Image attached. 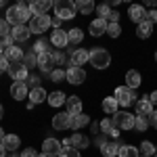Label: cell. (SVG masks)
Instances as JSON below:
<instances>
[{"label":"cell","mask_w":157,"mask_h":157,"mask_svg":"<svg viewBox=\"0 0 157 157\" xmlns=\"http://www.w3.org/2000/svg\"><path fill=\"white\" fill-rule=\"evenodd\" d=\"M126 84H128V88H130V90L138 88V86L143 84V75L136 71V69H130V71L126 73Z\"/></svg>","instance_id":"23"},{"label":"cell","mask_w":157,"mask_h":157,"mask_svg":"<svg viewBox=\"0 0 157 157\" xmlns=\"http://www.w3.org/2000/svg\"><path fill=\"white\" fill-rule=\"evenodd\" d=\"M4 57H6V61H9V63H17V61H23L25 55H23V50L15 44V46H11V48L4 50Z\"/></svg>","instance_id":"24"},{"label":"cell","mask_w":157,"mask_h":157,"mask_svg":"<svg viewBox=\"0 0 157 157\" xmlns=\"http://www.w3.org/2000/svg\"><path fill=\"white\" fill-rule=\"evenodd\" d=\"M6 36H9V23H6V19H0V38Z\"/></svg>","instance_id":"43"},{"label":"cell","mask_w":157,"mask_h":157,"mask_svg":"<svg viewBox=\"0 0 157 157\" xmlns=\"http://www.w3.org/2000/svg\"><path fill=\"white\" fill-rule=\"evenodd\" d=\"M2 145H4L6 151H17L19 145H21V140H19V136H17V134H6V136H4V140H2Z\"/></svg>","instance_id":"27"},{"label":"cell","mask_w":157,"mask_h":157,"mask_svg":"<svg viewBox=\"0 0 157 157\" xmlns=\"http://www.w3.org/2000/svg\"><path fill=\"white\" fill-rule=\"evenodd\" d=\"M111 120H113V124H115L117 130H132L134 121H136V115L128 113V111H117Z\"/></svg>","instance_id":"5"},{"label":"cell","mask_w":157,"mask_h":157,"mask_svg":"<svg viewBox=\"0 0 157 157\" xmlns=\"http://www.w3.org/2000/svg\"><path fill=\"white\" fill-rule=\"evenodd\" d=\"M107 27H109V23H107V19H94L92 23H90V36H94V38H98V36H103V34H107Z\"/></svg>","instance_id":"19"},{"label":"cell","mask_w":157,"mask_h":157,"mask_svg":"<svg viewBox=\"0 0 157 157\" xmlns=\"http://www.w3.org/2000/svg\"><path fill=\"white\" fill-rule=\"evenodd\" d=\"M4 50H6V48H4V44H2V40H0V57L4 55Z\"/></svg>","instance_id":"55"},{"label":"cell","mask_w":157,"mask_h":157,"mask_svg":"<svg viewBox=\"0 0 157 157\" xmlns=\"http://www.w3.org/2000/svg\"><path fill=\"white\" fill-rule=\"evenodd\" d=\"M65 107H67V113H69L71 117H75V115L82 113V101H80V97H67Z\"/></svg>","instance_id":"20"},{"label":"cell","mask_w":157,"mask_h":157,"mask_svg":"<svg viewBox=\"0 0 157 157\" xmlns=\"http://www.w3.org/2000/svg\"><path fill=\"white\" fill-rule=\"evenodd\" d=\"M75 2L71 0H57L55 2V17H59L61 21H65V19H73L75 17Z\"/></svg>","instance_id":"2"},{"label":"cell","mask_w":157,"mask_h":157,"mask_svg":"<svg viewBox=\"0 0 157 157\" xmlns=\"http://www.w3.org/2000/svg\"><path fill=\"white\" fill-rule=\"evenodd\" d=\"M27 82L34 86V88H38V82H40V80H38V75H29V78H27Z\"/></svg>","instance_id":"52"},{"label":"cell","mask_w":157,"mask_h":157,"mask_svg":"<svg viewBox=\"0 0 157 157\" xmlns=\"http://www.w3.org/2000/svg\"><path fill=\"white\" fill-rule=\"evenodd\" d=\"M151 34H153V25L149 23V21H145V23H140V25H136V36H138V38L147 40Z\"/></svg>","instance_id":"31"},{"label":"cell","mask_w":157,"mask_h":157,"mask_svg":"<svg viewBox=\"0 0 157 157\" xmlns=\"http://www.w3.org/2000/svg\"><path fill=\"white\" fill-rule=\"evenodd\" d=\"M65 101H67V97H65L61 90H55V92H50V94H48V105H52V107H61V105H65Z\"/></svg>","instance_id":"29"},{"label":"cell","mask_w":157,"mask_h":157,"mask_svg":"<svg viewBox=\"0 0 157 157\" xmlns=\"http://www.w3.org/2000/svg\"><path fill=\"white\" fill-rule=\"evenodd\" d=\"M48 27H50V17L48 15L32 17V21H29V32H32V34H44Z\"/></svg>","instance_id":"9"},{"label":"cell","mask_w":157,"mask_h":157,"mask_svg":"<svg viewBox=\"0 0 157 157\" xmlns=\"http://www.w3.org/2000/svg\"><path fill=\"white\" fill-rule=\"evenodd\" d=\"M50 78H52V82H61V80H65V71H63V69H59V67H57V69H55V71L50 73Z\"/></svg>","instance_id":"42"},{"label":"cell","mask_w":157,"mask_h":157,"mask_svg":"<svg viewBox=\"0 0 157 157\" xmlns=\"http://www.w3.org/2000/svg\"><path fill=\"white\" fill-rule=\"evenodd\" d=\"M153 157H157V153H155V155H153Z\"/></svg>","instance_id":"62"},{"label":"cell","mask_w":157,"mask_h":157,"mask_svg":"<svg viewBox=\"0 0 157 157\" xmlns=\"http://www.w3.org/2000/svg\"><path fill=\"white\" fill-rule=\"evenodd\" d=\"M65 80L69 82L71 86H80L86 82V71L82 67H75V65H69L67 71H65Z\"/></svg>","instance_id":"7"},{"label":"cell","mask_w":157,"mask_h":157,"mask_svg":"<svg viewBox=\"0 0 157 157\" xmlns=\"http://www.w3.org/2000/svg\"><path fill=\"white\" fill-rule=\"evenodd\" d=\"M52 59H55L57 65H63V63H65V55H63L61 50H57V52H52Z\"/></svg>","instance_id":"45"},{"label":"cell","mask_w":157,"mask_h":157,"mask_svg":"<svg viewBox=\"0 0 157 157\" xmlns=\"http://www.w3.org/2000/svg\"><path fill=\"white\" fill-rule=\"evenodd\" d=\"M103 111L105 113H117L120 111V103L115 101V97H107V98H103Z\"/></svg>","instance_id":"28"},{"label":"cell","mask_w":157,"mask_h":157,"mask_svg":"<svg viewBox=\"0 0 157 157\" xmlns=\"http://www.w3.org/2000/svg\"><path fill=\"white\" fill-rule=\"evenodd\" d=\"M98 128L103 130V134H111L113 130H115V124H113V120H111V117H105V120L98 124Z\"/></svg>","instance_id":"37"},{"label":"cell","mask_w":157,"mask_h":157,"mask_svg":"<svg viewBox=\"0 0 157 157\" xmlns=\"http://www.w3.org/2000/svg\"><path fill=\"white\" fill-rule=\"evenodd\" d=\"M44 101H48V94H46V90H44L42 86H38V88H32V90H29V103L40 105V103H44Z\"/></svg>","instance_id":"22"},{"label":"cell","mask_w":157,"mask_h":157,"mask_svg":"<svg viewBox=\"0 0 157 157\" xmlns=\"http://www.w3.org/2000/svg\"><path fill=\"white\" fill-rule=\"evenodd\" d=\"M75 9L82 13V15H90V13L94 11V2L92 0H78L75 2Z\"/></svg>","instance_id":"32"},{"label":"cell","mask_w":157,"mask_h":157,"mask_svg":"<svg viewBox=\"0 0 157 157\" xmlns=\"http://www.w3.org/2000/svg\"><path fill=\"white\" fill-rule=\"evenodd\" d=\"M34 52L36 55H44V52H55V46L50 44V40H38L36 44H34Z\"/></svg>","instance_id":"26"},{"label":"cell","mask_w":157,"mask_h":157,"mask_svg":"<svg viewBox=\"0 0 157 157\" xmlns=\"http://www.w3.org/2000/svg\"><path fill=\"white\" fill-rule=\"evenodd\" d=\"M90 63L97 69H107L111 63V55L107 48H92L90 50Z\"/></svg>","instance_id":"3"},{"label":"cell","mask_w":157,"mask_h":157,"mask_svg":"<svg viewBox=\"0 0 157 157\" xmlns=\"http://www.w3.org/2000/svg\"><path fill=\"white\" fill-rule=\"evenodd\" d=\"M67 38H69V44H80L84 40V32L80 27H73V29L67 32Z\"/></svg>","instance_id":"33"},{"label":"cell","mask_w":157,"mask_h":157,"mask_svg":"<svg viewBox=\"0 0 157 157\" xmlns=\"http://www.w3.org/2000/svg\"><path fill=\"white\" fill-rule=\"evenodd\" d=\"M138 157H145V155H138Z\"/></svg>","instance_id":"61"},{"label":"cell","mask_w":157,"mask_h":157,"mask_svg":"<svg viewBox=\"0 0 157 157\" xmlns=\"http://www.w3.org/2000/svg\"><path fill=\"white\" fill-rule=\"evenodd\" d=\"M11 97L15 101H23L29 97V90H27V82H15L11 86Z\"/></svg>","instance_id":"17"},{"label":"cell","mask_w":157,"mask_h":157,"mask_svg":"<svg viewBox=\"0 0 157 157\" xmlns=\"http://www.w3.org/2000/svg\"><path fill=\"white\" fill-rule=\"evenodd\" d=\"M9 75H11L15 82H27V78H29V71H27V67H25L21 61H17V63H9Z\"/></svg>","instance_id":"6"},{"label":"cell","mask_w":157,"mask_h":157,"mask_svg":"<svg viewBox=\"0 0 157 157\" xmlns=\"http://www.w3.org/2000/svg\"><path fill=\"white\" fill-rule=\"evenodd\" d=\"M71 115L67 113V111H63V113H57L55 117H52V128L55 130H69L71 128Z\"/></svg>","instance_id":"13"},{"label":"cell","mask_w":157,"mask_h":157,"mask_svg":"<svg viewBox=\"0 0 157 157\" xmlns=\"http://www.w3.org/2000/svg\"><path fill=\"white\" fill-rule=\"evenodd\" d=\"M21 63H23L27 69H29V67H38V55L32 50V52H27V55L23 57V61H21Z\"/></svg>","instance_id":"36"},{"label":"cell","mask_w":157,"mask_h":157,"mask_svg":"<svg viewBox=\"0 0 157 157\" xmlns=\"http://www.w3.org/2000/svg\"><path fill=\"white\" fill-rule=\"evenodd\" d=\"M117 157H138V149L132 145H121Z\"/></svg>","instance_id":"34"},{"label":"cell","mask_w":157,"mask_h":157,"mask_svg":"<svg viewBox=\"0 0 157 157\" xmlns=\"http://www.w3.org/2000/svg\"><path fill=\"white\" fill-rule=\"evenodd\" d=\"M38 157H46V155H44V153H40V155H38Z\"/></svg>","instance_id":"59"},{"label":"cell","mask_w":157,"mask_h":157,"mask_svg":"<svg viewBox=\"0 0 157 157\" xmlns=\"http://www.w3.org/2000/svg\"><path fill=\"white\" fill-rule=\"evenodd\" d=\"M134 128H136L138 132H145L147 128H149V120H147L145 115H136V121H134Z\"/></svg>","instance_id":"38"},{"label":"cell","mask_w":157,"mask_h":157,"mask_svg":"<svg viewBox=\"0 0 157 157\" xmlns=\"http://www.w3.org/2000/svg\"><path fill=\"white\" fill-rule=\"evenodd\" d=\"M147 21L153 25V23H157V11H147Z\"/></svg>","instance_id":"46"},{"label":"cell","mask_w":157,"mask_h":157,"mask_svg":"<svg viewBox=\"0 0 157 157\" xmlns=\"http://www.w3.org/2000/svg\"><path fill=\"white\" fill-rule=\"evenodd\" d=\"M11 36H13L15 42H25V40H29L32 32H29L27 25H19V27H13L11 29Z\"/></svg>","instance_id":"21"},{"label":"cell","mask_w":157,"mask_h":157,"mask_svg":"<svg viewBox=\"0 0 157 157\" xmlns=\"http://www.w3.org/2000/svg\"><path fill=\"white\" fill-rule=\"evenodd\" d=\"M90 124V115H84V113H80V115H75L71 120V128L73 130H82L84 126Z\"/></svg>","instance_id":"30"},{"label":"cell","mask_w":157,"mask_h":157,"mask_svg":"<svg viewBox=\"0 0 157 157\" xmlns=\"http://www.w3.org/2000/svg\"><path fill=\"white\" fill-rule=\"evenodd\" d=\"M61 151H63V145H61V140H57V138H46L42 143V153L46 157H59Z\"/></svg>","instance_id":"10"},{"label":"cell","mask_w":157,"mask_h":157,"mask_svg":"<svg viewBox=\"0 0 157 157\" xmlns=\"http://www.w3.org/2000/svg\"><path fill=\"white\" fill-rule=\"evenodd\" d=\"M109 21H111V23H117V21H120V13H117V11H111V15H109Z\"/></svg>","instance_id":"51"},{"label":"cell","mask_w":157,"mask_h":157,"mask_svg":"<svg viewBox=\"0 0 157 157\" xmlns=\"http://www.w3.org/2000/svg\"><path fill=\"white\" fill-rule=\"evenodd\" d=\"M11 157H21V155H17V153H13V155Z\"/></svg>","instance_id":"58"},{"label":"cell","mask_w":157,"mask_h":157,"mask_svg":"<svg viewBox=\"0 0 157 157\" xmlns=\"http://www.w3.org/2000/svg\"><path fill=\"white\" fill-rule=\"evenodd\" d=\"M120 147H121V145H117V140L109 138V140H105V143L101 145V153H103V157H117V153H120Z\"/></svg>","instance_id":"18"},{"label":"cell","mask_w":157,"mask_h":157,"mask_svg":"<svg viewBox=\"0 0 157 157\" xmlns=\"http://www.w3.org/2000/svg\"><path fill=\"white\" fill-rule=\"evenodd\" d=\"M59 157H82L80 155V151L78 149H73V147H67V149H63L61 151V155Z\"/></svg>","instance_id":"41"},{"label":"cell","mask_w":157,"mask_h":157,"mask_svg":"<svg viewBox=\"0 0 157 157\" xmlns=\"http://www.w3.org/2000/svg\"><path fill=\"white\" fill-rule=\"evenodd\" d=\"M6 69H9V61H6V57H4V55H2V57H0V75L6 71Z\"/></svg>","instance_id":"47"},{"label":"cell","mask_w":157,"mask_h":157,"mask_svg":"<svg viewBox=\"0 0 157 157\" xmlns=\"http://www.w3.org/2000/svg\"><path fill=\"white\" fill-rule=\"evenodd\" d=\"M115 101L120 103L121 107H130V105H136V94H134V90H130L128 86H120V88H115Z\"/></svg>","instance_id":"4"},{"label":"cell","mask_w":157,"mask_h":157,"mask_svg":"<svg viewBox=\"0 0 157 157\" xmlns=\"http://www.w3.org/2000/svg\"><path fill=\"white\" fill-rule=\"evenodd\" d=\"M4 136H6V134H4V130H2V128H0V143H2V140H4Z\"/></svg>","instance_id":"56"},{"label":"cell","mask_w":157,"mask_h":157,"mask_svg":"<svg viewBox=\"0 0 157 157\" xmlns=\"http://www.w3.org/2000/svg\"><path fill=\"white\" fill-rule=\"evenodd\" d=\"M155 61H157V50H155Z\"/></svg>","instance_id":"60"},{"label":"cell","mask_w":157,"mask_h":157,"mask_svg":"<svg viewBox=\"0 0 157 157\" xmlns=\"http://www.w3.org/2000/svg\"><path fill=\"white\" fill-rule=\"evenodd\" d=\"M61 145H63V149L73 147V149L82 151V149H88V147H90V140H88V136H86V134H73V136H69V138H65Z\"/></svg>","instance_id":"8"},{"label":"cell","mask_w":157,"mask_h":157,"mask_svg":"<svg viewBox=\"0 0 157 157\" xmlns=\"http://www.w3.org/2000/svg\"><path fill=\"white\" fill-rule=\"evenodd\" d=\"M155 153H157V147L153 145V143L145 140V143L140 145V155H145V157H153Z\"/></svg>","instance_id":"35"},{"label":"cell","mask_w":157,"mask_h":157,"mask_svg":"<svg viewBox=\"0 0 157 157\" xmlns=\"http://www.w3.org/2000/svg\"><path fill=\"white\" fill-rule=\"evenodd\" d=\"M97 13L101 19H109V15H111V4H101V6H97Z\"/></svg>","instance_id":"39"},{"label":"cell","mask_w":157,"mask_h":157,"mask_svg":"<svg viewBox=\"0 0 157 157\" xmlns=\"http://www.w3.org/2000/svg\"><path fill=\"white\" fill-rule=\"evenodd\" d=\"M32 17H34V15H32V11H29V4H25V2H19V4L6 9V23L13 25V27L25 25L27 19L32 21Z\"/></svg>","instance_id":"1"},{"label":"cell","mask_w":157,"mask_h":157,"mask_svg":"<svg viewBox=\"0 0 157 157\" xmlns=\"http://www.w3.org/2000/svg\"><path fill=\"white\" fill-rule=\"evenodd\" d=\"M147 120H149V126H153V128H157V109H153L149 115H147Z\"/></svg>","instance_id":"44"},{"label":"cell","mask_w":157,"mask_h":157,"mask_svg":"<svg viewBox=\"0 0 157 157\" xmlns=\"http://www.w3.org/2000/svg\"><path fill=\"white\" fill-rule=\"evenodd\" d=\"M149 101H151V105H157V90H153V92L149 94Z\"/></svg>","instance_id":"53"},{"label":"cell","mask_w":157,"mask_h":157,"mask_svg":"<svg viewBox=\"0 0 157 157\" xmlns=\"http://www.w3.org/2000/svg\"><path fill=\"white\" fill-rule=\"evenodd\" d=\"M128 15H130V19H132L136 25H140V23L147 21V9L143 4H132L130 11H128Z\"/></svg>","instance_id":"16"},{"label":"cell","mask_w":157,"mask_h":157,"mask_svg":"<svg viewBox=\"0 0 157 157\" xmlns=\"http://www.w3.org/2000/svg\"><path fill=\"white\" fill-rule=\"evenodd\" d=\"M88 61H90V50H86V48L71 50V55H69V65H75V67H82Z\"/></svg>","instance_id":"11"},{"label":"cell","mask_w":157,"mask_h":157,"mask_svg":"<svg viewBox=\"0 0 157 157\" xmlns=\"http://www.w3.org/2000/svg\"><path fill=\"white\" fill-rule=\"evenodd\" d=\"M50 44H52L55 48H65V46L69 44L67 32H65V29H55V32L50 34Z\"/></svg>","instance_id":"15"},{"label":"cell","mask_w":157,"mask_h":157,"mask_svg":"<svg viewBox=\"0 0 157 157\" xmlns=\"http://www.w3.org/2000/svg\"><path fill=\"white\" fill-rule=\"evenodd\" d=\"M153 111V105H151V101H149V97H143L140 101H136V115H149Z\"/></svg>","instance_id":"25"},{"label":"cell","mask_w":157,"mask_h":157,"mask_svg":"<svg viewBox=\"0 0 157 157\" xmlns=\"http://www.w3.org/2000/svg\"><path fill=\"white\" fill-rule=\"evenodd\" d=\"M21 157H38V153H36V149L29 147V149H25L23 153H21Z\"/></svg>","instance_id":"49"},{"label":"cell","mask_w":157,"mask_h":157,"mask_svg":"<svg viewBox=\"0 0 157 157\" xmlns=\"http://www.w3.org/2000/svg\"><path fill=\"white\" fill-rule=\"evenodd\" d=\"M38 67H40V71H44V73H52L55 71L57 63H55V59H52V52L38 55Z\"/></svg>","instance_id":"12"},{"label":"cell","mask_w":157,"mask_h":157,"mask_svg":"<svg viewBox=\"0 0 157 157\" xmlns=\"http://www.w3.org/2000/svg\"><path fill=\"white\" fill-rule=\"evenodd\" d=\"M107 34L111 38H117L121 34V27H120V23H109V27H107Z\"/></svg>","instance_id":"40"},{"label":"cell","mask_w":157,"mask_h":157,"mask_svg":"<svg viewBox=\"0 0 157 157\" xmlns=\"http://www.w3.org/2000/svg\"><path fill=\"white\" fill-rule=\"evenodd\" d=\"M2 115H4V109H2V105H0V120H2Z\"/></svg>","instance_id":"57"},{"label":"cell","mask_w":157,"mask_h":157,"mask_svg":"<svg viewBox=\"0 0 157 157\" xmlns=\"http://www.w3.org/2000/svg\"><path fill=\"white\" fill-rule=\"evenodd\" d=\"M50 6H55L50 0H34L32 4H29V11L34 17H42V15H46L50 11Z\"/></svg>","instance_id":"14"},{"label":"cell","mask_w":157,"mask_h":157,"mask_svg":"<svg viewBox=\"0 0 157 157\" xmlns=\"http://www.w3.org/2000/svg\"><path fill=\"white\" fill-rule=\"evenodd\" d=\"M50 25H52L55 29H61V19L59 17H50Z\"/></svg>","instance_id":"50"},{"label":"cell","mask_w":157,"mask_h":157,"mask_svg":"<svg viewBox=\"0 0 157 157\" xmlns=\"http://www.w3.org/2000/svg\"><path fill=\"white\" fill-rule=\"evenodd\" d=\"M0 157H6V149H4L2 143H0Z\"/></svg>","instance_id":"54"},{"label":"cell","mask_w":157,"mask_h":157,"mask_svg":"<svg viewBox=\"0 0 157 157\" xmlns=\"http://www.w3.org/2000/svg\"><path fill=\"white\" fill-rule=\"evenodd\" d=\"M2 44H4V48H11V46H15V40H13L11 34H9L6 38H2Z\"/></svg>","instance_id":"48"}]
</instances>
